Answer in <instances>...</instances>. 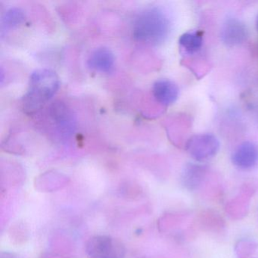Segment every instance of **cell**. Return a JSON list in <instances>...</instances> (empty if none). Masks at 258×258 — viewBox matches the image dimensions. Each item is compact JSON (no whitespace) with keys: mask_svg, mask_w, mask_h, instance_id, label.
<instances>
[{"mask_svg":"<svg viewBox=\"0 0 258 258\" xmlns=\"http://www.w3.org/2000/svg\"><path fill=\"white\" fill-rule=\"evenodd\" d=\"M256 29H257V31H258V17H257V19H256Z\"/></svg>","mask_w":258,"mask_h":258,"instance_id":"15","label":"cell"},{"mask_svg":"<svg viewBox=\"0 0 258 258\" xmlns=\"http://www.w3.org/2000/svg\"><path fill=\"white\" fill-rule=\"evenodd\" d=\"M234 165L243 170L252 168L258 162V147L251 142H244L232 154Z\"/></svg>","mask_w":258,"mask_h":258,"instance_id":"8","label":"cell"},{"mask_svg":"<svg viewBox=\"0 0 258 258\" xmlns=\"http://www.w3.org/2000/svg\"><path fill=\"white\" fill-rule=\"evenodd\" d=\"M87 66L93 72L109 74L115 66V56L111 49L99 47L93 50L87 60Z\"/></svg>","mask_w":258,"mask_h":258,"instance_id":"7","label":"cell"},{"mask_svg":"<svg viewBox=\"0 0 258 258\" xmlns=\"http://www.w3.org/2000/svg\"><path fill=\"white\" fill-rule=\"evenodd\" d=\"M49 114L58 132L64 137H69L76 127L75 116L72 110L61 102H55L49 108Z\"/></svg>","mask_w":258,"mask_h":258,"instance_id":"5","label":"cell"},{"mask_svg":"<svg viewBox=\"0 0 258 258\" xmlns=\"http://www.w3.org/2000/svg\"><path fill=\"white\" fill-rule=\"evenodd\" d=\"M170 21L158 7L140 12L133 24V37L136 41L149 46H158L165 41L170 32Z\"/></svg>","mask_w":258,"mask_h":258,"instance_id":"1","label":"cell"},{"mask_svg":"<svg viewBox=\"0 0 258 258\" xmlns=\"http://www.w3.org/2000/svg\"><path fill=\"white\" fill-rule=\"evenodd\" d=\"M1 258H17L11 253H2Z\"/></svg>","mask_w":258,"mask_h":258,"instance_id":"14","label":"cell"},{"mask_svg":"<svg viewBox=\"0 0 258 258\" xmlns=\"http://www.w3.org/2000/svg\"><path fill=\"white\" fill-rule=\"evenodd\" d=\"M204 34L201 31H188L179 37V44L181 49L188 55H194L202 49L203 46Z\"/></svg>","mask_w":258,"mask_h":258,"instance_id":"11","label":"cell"},{"mask_svg":"<svg viewBox=\"0 0 258 258\" xmlns=\"http://www.w3.org/2000/svg\"><path fill=\"white\" fill-rule=\"evenodd\" d=\"M25 14L22 9L12 7L4 13L1 19L2 32L17 28L25 22Z\"/></svg>","mask_w":258,"mask_h":258,"instance_id":"12","label":"cell"},{"mask_svg":"<svg viewBox=\"0 0 258 258\" xmlns=\"http://www.w3.org/2000/svg\"><path fill=\"white\" fill-rule=\"evenodd\" d=\"M185 148L193 159L203 162L217 155L220 149V142L213 134H197L187 141Z\"/></svg>","mask_w":258,"mask_h":258,"instance_id":"4","label":"cell"},{"mask_svg":"<svg viewBox=\"0 0 258 258\" xmlns=\"http://www.w3.org/2000/svg\"><path fill=\"white\" fill-rule=\"evenodd\" d=\"M42 258H64L61 256H58V255L56 254H50V253H48V254L43 255L42 256Z\"/></svg>","mask_w":258,"mask_h":258,"instance_id":"13","label":"cell"},{"mask_svg":"<svg viewBox=\"0 0 258 258\" xmlns=\"http://www.w3.org/2000/svg\"><path fill=\"white\" fill-rule=\"evenodd\" d=\"M206 174V166L188 163L185 164L181 175L182 185L190 191L196 189L202 183Z\"/></svg>","mask_w":258,"mask_h":258,"instance_id":"10","label":"cell"},{"mask_svg":"<svg viewBox=\"0 0 258 258\" xmlns=\"http://www.w3.org/2000/svg\"><path fill=\"white\" fill-rule=\"evenodd\" d=\"M85 249L90 258H123L126 255L123 243L106 235L92 237L87 241Z\"/></svg>","mask_w":258,"mask_h":258,"instance_id":"3","label":"cell"},{"mask_svg":"<svg viewBox=\"0 0 258 258\" xmlns=\"http://www.w3.org/2000/svg\"><path fill=\"white\" fill-rule=\"evenodd\" d=\"M152 92L155 100L164 106H169L175 103L179 94L178 86L167 79L155 81L152 86Z\"/></svg>","mask_w":258,"mask_h":258,"instance_id":"9","label":"cell"},{"mask_svg":"<svg viewBox=\"0 0 258 258\" xmlns=\"http://www.w3.org/2000/svg\"><path fill=\"white\" fill-rule=\"evenodd\" d=\"M59 86V78L54 71H34L30 76L28 90L22 99L24 111L28 114L40 111L56 94Z\"/></svg>","mask_w":258,"mask_h":258,"instance_id":"2","label":"cell"},{"mask_svg":"<svg viewBox=\"0 0 258 258\" xmlns=\"http://www.w3.org/2000/svg\"><path fill=\"white\" fill-rule=\"evenodd\" d=\"M220 37L223 43L229 47L239 46L247 39V28L238 19L233 18L227 19L222 26Z\"/></svg>","mask_w":258,"mask_h":258,"instance_id":"6","label":"cell"}]
</instances>
